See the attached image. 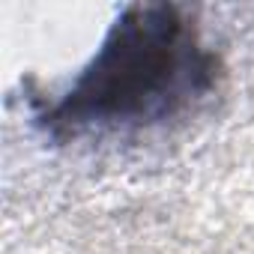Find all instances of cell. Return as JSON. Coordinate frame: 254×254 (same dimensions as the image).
Here are the masks:
<instances>
[{
    "label": "cell",
    "instance_id": "obj_1",
    "mask_svg": "<svg viewBox=\"0 0 254 254\" xmlns=\"http://www.w3.org/2000/svg\"><path fill=\"white\" fill-rule=\"evenodd\" d=\"M212 81L215 57L180 9L129 6L42 123L57 135L138 132L183 114Z\"/></svg>",
    "mask_w": 254,
    "mask_h": 254
}]
</instances>
